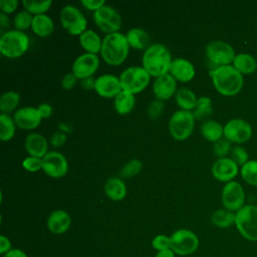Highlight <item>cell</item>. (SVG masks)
Here are the masks:
<instances>
[{
	"instance_id": "cell-1",
	"label": "cell",
	"mask_w": 257,
	"mask_h": 257,
	"mask_svg": "<svg viewBox=\"0 0 257 257\" xmlns=\"http://www.w3.org/2000/svg\"><path fill=\"white\" fill-rule=\"evenodd\" d=\"M172 61L173 59L169 48L162 43H154L144 51L142 66L151 76L157 78L169 73Z\"/></svg>"
},
{
	"instance_id": "cell-2",
	"label": "cell",
	"mask_w": 257,
	"mask_h": 257,
	"mask_svg": "<svg viewBox=\"0 0 257 257\" xmlns=\"http://www.w3.org/2000/svg\"><path fill=\"white\" fill-rule=\"evenodd\" d=\"M215 89L226 96L237 94L243 86V74L233 65H222L210 70Z\"/></svg>"
},
{
	"instance_id": "cell-3",
	"label": "cell",
	"mask_w": 257,
	"mask_h": 257,
	"mask_svg": "<svg viewBox=\"0 0 257 257\" xmlns=\"http://www.w3.org/2000/svg\"><path fill=\"white\" fill-rule=\"evenodd\" d=\"M130 45L125 34L115 32L106 34L102 38L100 55L107 64L112 66L121 64L126 59Z\"/></svg>"
},
{
	"instance_id": "cell-4",
	"label": "cell",
	"mask_w": 257,
	"mask_h": 257,
	"mask_svg": "<svg viewBox=\"0 0 257 257\" xmlns=\"http://www.w3.org/2000/svg\"><path fill=\"white\" fill-rule=\"evenodd\" d=\"M28 35L16 29L7 30L0 36V52L7 58H18L29 48Z\"/></svg>"
},
{
	"instance_id": "cell-5",
	"label": "cell",
	"mask_w": 257,
	"mask_h": 257,
	"mask_svg": "<svg viewBox=\"0 0 257 257\" xmlns=\"http://www.w3.org/2000/svg\"><path fill=\"white\" fill-rule=\"evenodd\" d=\"M151 75L143 66H130L119 75L122 90L133 94L142 92L150 83Z\"/></svg>"
},
{
	"instance_id": "cell-6",
	"label": "cell",
	"mask_w": 257,
	"mask_h": 257,
	"mask_svg": "<svg viewBox=\"0 0 257 257\" xmlns=\"http://www.w3.org/2000/svg\"><path fill=\"white\" fill-rule=\"evenodd\" d=\"M195 119L193 111L176 110L169 120V132L173 139L176 141L187 140L194 131Z\"/></svg>"
},
{
	"instance_id": "cell-7",
	"label": "cell",
	"mask_w": 257,
	"mask_h": 257,
	"mask_svg": "<svg viewBox=\"0 0 257 257\" xmlns=\"http://www.w3.org/2000/svg\"><path fill=\"white\" fill-rule=\"evenodd\" d=\"M235 225L246 240L257 241V206L244 205L237 211Z\"/></svg>"
},
{
	"instance_id": "cell-8",
	"label": "cell",
	"mask_w": 257,
	"mask_h": 257,
	"mask_svg": "<svg viewBox=\"0 0 257 257\" xmlns=\"http://www.w3.org/2000/svg\"><path fill=\"white\" fill-rule=\"evenodd\" d=\"M60 23L70 35H80L86 30L87 20L82 12L72 5H65L60 10Z\"/></svg>"
},
{
	"instance_id": "cell-9",
	"label": "cell",
	"mask_w": 257,
	"mask_h": 257,
	"mask_svg": "<svg viewBox=\"0 0 257 257\" xmlns=\"http://www.w3.org/2000/svg\"><path fill=\"white\" fill-rule=\"evenodd\" d=\"M206 56L214 68L222 65H229L233 62L236 54L233 47L222 40H213L206 45Z\"/></svg>"
},
{
	"instance_id": "cell-10",
	"label": "cell",
	"mask_w": 257,
	"mask_h": 257,
	"mask_svg": "<svg viewBox=\"0 0 257 257\" xmlns=\"http://www.w3.org/2000/svg\"><path fill=\"white\" fill-rule=\"evenodd\" d=\"M199 246L197 235L188 229H179L171 235V249L175 254L186 256L194 253Z\"/></svg>"
},
{
	"instance_id": "cell-11",
	"label": "cell",
	"mask_w": 257,
	"mask_h": 257,
	"mask_svg": "<svg viewBox=\"0 0 257 257\" xmlns=\"http://www.w3.org/2000/svg\"><path fill=\"white\" fill-rule=\"evenodd\" d=\"M93 20L96 26L106 34L118 32L121 27L119 13L109 5L104 4L101 8L93 12Z\"/></svg>"
},
{
	"instance_id": "cell-12",
	"label": "cell",
	"mask_w": 257,
	"mask_h": 257,
	"mask_svg": "<svg viewBox=\"0 0 257 257\" xmlns=\"http://www.w3.org/2000/svg\"><path fill=\"white\" fill-rule=\"evenodd\" d=\"M42 170L48 177L59 179L66 175L68 162L61 153L50 151L42 158Z\"/></svg>"
},
{
	"instance_id": "cell-13",
	"label": "cell",
	"mask_w": 257,
	"mask_h": 257,
	"mask_svg": "<svg viewBox=\"0 0 257 257\" xmlns=\"http://www.w3.org/2000/svg\"><path fill=\"white\" fill-rule=\"evenodd\" d=\"M221 199L225 209L232 212H237L244 206L245 193L242 186L238 182L231 181L224 186Z\"/></svg>"
},
{
	"instance_id": "cell-14",
	"label": "cell",
	"mask_w": 257,
	"mask_h": 257,
	"mask_svg": "<svg viewBox=\"0 0 257 257\" xmlns=\"http://www.w3.org/2000/svg\"><path fill=\"white\" fill-rule=\"evenodd\" d=\"M251 135V125L242 118H232L224 125V137L231 143H245L250 139Z\"/></svg>"
},
{
	"instance_id": "cell-15",
	"label": "cell",
	"mask_w": 257,
	"mask_h": 257,
	"mask_svg": "<svg viewBox=\"0 0 257 257\" xmlns=\"http://www.w3.org/2000/svg\"><path fill=\"white\" fill-rule=\"evenodd\" d=\"M99 66V58L96 54L84 52L77 56L72 64V73L78 79L92 76Z\"/></svg>"
},
{
	"instance_id": "cell-16",
	"label": "cell",
	"mask_w": 257,
	"mask_h": 257,
	"mask_svg": "<svg viewBox=\"0 0 257 257\" xmlns=\"http://www.w3.org/2000/svg\"><path fill=\"white\" fill-rule=\"evenodd\" d=\"M94 90L101 97L114 98L122 90L119 77L108 73L99 75L95 79Z\"/></svg>"
},
{
	"instance_id": "cell-17",
	"label": "cell",
	"mask_w": 257,
	"mask_h": 257,
	"mask_svg": "<svg viewBox=\"0 0 257 257\" xmlns=\"http://www.w3.org/2000/svg\"><path fill=\"white\" fill-rule=\"evenodd\" d=\"M13 119L19 128L31 131L40 124L42 117L38 112L37 107L24 106L14 112Z\"/></svg>"
},
{
	"instance_id": "cell-18",
	"label": "cell",
	"mask_w": 257,
	"mask_h": 257,
	"mask_svg": "<svg viewBox=\"0 0 257 257\" xmlns=\"http://www.w3.org/2000/svg\"><path fill=\"white\" fill-rule=\"evenodd\" d=\"M212 175L220 182H231L238 174V165L231 158H220L214 162Z\"/></svg>"
},
{
	"instance_id": "cell-19",
	"label": "cell",
	"mask_w": 257,
	"mask_h": 257,
	"mask_svg": "<svg viewBox=\"0 0 257 257\" xmlns=\"http://www.w3.org/2000/svg\"><path fill=\"white\" fill-rule=\"evenodd\" d=\"M177 90V80L170 73L157 77L153 83V93L157 99L162 101L171 98Z\"/></svg>"
},
{
	"instance_id": "cell-20",
	"label": "cell",
	"mask_w": 257,
	"mask_h": 257,
	"mask_svg": "<svg viewBox=\"0 0 257 257\" xmlns=\"http://www.w3.org/2000/svg\"><path fill=\"white\" fill-rule=\"evenodd\" d=\"M169 73L178 81L189 82L194 78L196 70L190 60L178 57L173 59Z\"/></svg>"
},
{
	"instance_id": "cell-21",
	"label": "cell",
	"mask_w": 257,
	"mask_h": 257,
	"mask_svg": "<svg viewBox=\"0 0 257 257\" xmlns=\"http://www.w3.org/2000/svg\"><path fill=\"white\" fill-rule=\"evenodd\" d=\"M25 150L29 156L43 158L48 153V142L38 133H31L25 139Z\"/></svg>"
},
{
	"instance_id": "cell-22",
	"label": "cell",
	"mask_w": 257,
	"mask_h": 257,
	"mask_svg": "<svg viewBox=\"0 0 257 257\" xmlns=\"http://www.w3.org/2000/svg\"><path fill=\"white\" fill-rule=\"evenodd\" d=\"M71 224L70 215L64 210L53 211L47 219V228L53 234L65 233Z\"/></svg>"
},
{
	"instance_id": "cell-23",
	"label": "cell",
	"mask_w": 257,
	"mask_h": 257,
	"mask_svg": "<svg viewBox=\"0 0 257 257\" xmlns=\"http://www.w3.org/2000/svg\"><path fill=\"white\" fill-rule=\"evenodd\" d=\"M104 193L112 201H121L126 196V186L121 178L110 177L103 186Z\"/></svg>"
},
{
	"instance_id": "cell-24",
	"label": "cell",
	"mask_w": 257,
	"mask_h": 257,
	"mask_svg": "<svg viewBox=\"0 0 257 257\" xmlns=\"http://www.w3.org/2000/svg\"><path fill=\"white\" fill-rule=\"evenodd\" d=\"M79 44L87 53L97 54L100 53L102 39L92 29H86L82 34L79 35Z\"/></svg>"
},
{
	"instance_id": "cell-25",
	"label": "cell",
	"mask_w": 257,
	"mask_h": 257,
	"mask_svg": "<svg viewBox=\"0 0 257 257\" xmlns=\"http://www.w3.org/2000/svg\"><path fill=\"white\" fill-rule=\"evenodd\" d=\"M31 29L39 37H47L54 30V22L50 16L47 14L34 15Z\"/></svg>"
},
{
	"instance_id": "cell-26",
	"label": "cell",
	"mask_w": 257,
	"mask_h": 257,
	"mask_svg": "<svg viewBox=\"0 0 257 257\" xmlns=\"http://www.w3.org/2000/svg\"><path fill=\"white\" fill-rule=\"evenodd\" d=\"M126 40L128 42L130 47L142 50V49H147L150 45V35L145 29L142 28H132L125 33Z\"/></svg>"
},
{
	"instance_id": "cell-27",
	"label": "cell",
	"mask_w": 257,
	"mask_h": 257,
	"mask_svg": "<svg viewBox=\"0 0 257 257\" xmlns=\"http://www.w3.org/2000/svg\"><path fill=\"white\" fill-rule=\"evenodd\" d=\"M136 104V97L135 94L121 90L113 99L114 109L118 114L125 115L128 114L135 107Z\"/></svg>"
},
{
	"instance_id": "cell-28",
	"label": "cell",
	"mask_w": 257,
	"mask_h": 257,
	"mask_svg": "<svg viewBox=\"0 0 257 257\" xmlns=\"http://www.w3.org/2000/svg\"><path fill=\"white\" fill-rule=\"evenodd\" d=\"M202 136L209 142L216 143L224 136V126L214 119L205 120L200 127Z\"/></svg>"
},
{
	"instance_id": "cell-29",
	"label": "cell",
	"mask_w": 257,
	"mask_h": 257,
	"mask_svg": "<svg viewBox=\"0 0 257 257\" xmlns=\"http://www.w3.org/2000/svg\"><path fill=\"white\" fill-rule=\"evenodd\" d=\"M197 99L198 98L196 94L187 87L179 88L175 94V100L178 106L183 110H194L196 107Z\"/></svg>"
},
{
	"instance_id": "cell-30",
	"label": "cell",
	"mask_w": 257,
	"mask_h": 257,
	"mask_svg": "<svg viewBox=\"0 0 257 257\" xmlns=\"http://www.w3.org/2000/svg\"><path fill=\"white\" fill-rule=\"evenodd\" d=\"M233 66L242 74H250L257 69V61L248 53H239L233 60Z\"/></svg>"
},
{
	"instance_id": "cell-31",
	"label": "cell",
	"mask_w": 257,
	"mask_h": 257,
	"mask_svg": "<svg viewBox=\"0 0 257 257\" xmlns=\"http://www.w3.org/2000/svg\"><path fill=\"white\" fill-rule=\"evenodd\" d=\"M236 213L227 209L216 210L211 216V222L218 228H228L235 224Z\"/></svg>"
},
{
	"instance_id": "cell-32",
	"label": "cell",
	"mask_w": 257,
	"mask_h": 257,
	"mask_svg": "<svg viewBox=\"0 0 257 257\" xmlns=\"http://www.w3.org/2000/svg\"><path fill=\"white\" fill-rule=\"evenodd\" d=\"M20 102V95L18 92L8 90L2 93L0 96V110L2 113L8 114L16 109Z\"/></svg>"
},
{
	"instance_id": "cell-33",
	"label": "cell",
	"mask_w": 257,
	"mask_h": 257,
	"mask_svg": "<svg viewBox=\"0 0 257 257\" xmlns=\"http://www.w3.org/2000/svg\"><path fill=\"white\" fill-rule=\"evenodd\" d=\"M16 126L13 117L6 113L0 114V139L3 142L10 141L14 137Z\"/></svg>"
},
{
	"instance_id": "cell-34",
	"label": "cell",
	"mask_w": 257,
	"mask_h": 257,
	"mask_svg": "<svg viewBox=\"0 0 257 257\" xmlns=\"http://www.w3.org/2000/svg\"><path fill=\"white\" fill-rule=\"evenodd\" d=\"M22 5L25 10L30 12L32 15L45 14L46 11L51 7L52 0L35 1V0H22Z\"/></svg>"
},
{
	"instance_id": "cell-35",
	"label": "cell",
	"mask_w": 257,
	"mask_h": 257,
	"mask_svg": "<svg viewBox=\"0 0 257 257\" xmlns=\"http://www.w3.org/2000/svg\"><path fill=\"white\" fill-rule=\"evenodd\" d=\"M213 112V107H212V99L208 96H200L197 99L196 107L193 110V114L195 118L201 119L204 118Z\"/></svg>"
},
{
	"instance_id": "cell-36",
	"label": "cell",
	"mask_w": 257,
	"mask_h": 257,
	"mask_svg": "<svg viewBox=\"0 0 257 257\" xmlns=\"http://www.w3.org/2000/svg\"><path fill=\"white\" fill-rule=\"evenodd\" d=\"M241 176L249 185L257 187V161H248L241 167Z\"/></svg>"
},
{
	"instance_id": "cell-37",
	"label": "cell",
	"mask_w": 257,
	"mask_h": 257,
	"mask_svg": "<svg viewBox=\"0 0 257 257\" xmlns=\"http://www.w3.org/2000/svg\"><path fill=\"white\" fill-rule=\"evenodd\" d=\"M33 16L30 12H28L27 10H22L20 12H18L14 19H13V25H14V28L16 30H19V31H23L28 29L29 27H31V24H32V20H33Z\"/></svg>"
},
{
	"instance_id": "cell-38",
	"label": "cell",
	"mask_w": 257,
	"mask_h": 257,
	"mask_svg": "<svg viewBox=\"0 0 257 257\" xmlns=\"http://www.w3.org/2000/svg\"><path fill=\"white\" fill-rule=\"evenodd\" d=\"M143 168V163L138 159L130 160L120 170L119 175L122 179H130L138 175Z\"/></svg>"
},
{
	"instance_id": "cell-39",
	"label": "cell",
	"mask_w": 257,
	"mask_h": 257,
	"mask_svg": "<svg viewBox=\"0 0 257 257\" xmlns=\"http://www.w3.org/2000/svg\"><path fill=\"white\" fill-rule=\"evenodd\" d=\"M231 142L227 139H221L214 143L213 145V153L215 156L220 158H226V156L231 152Z\"/></svg>"
},
{
	"instance_id": "cell-40",
	"label": "cell",
	"mask_w": 257,
	"mask_h": 257,
	"mask_svg": "<svg viewBox=\"0 0 257 257\" xmlns=\"http://www.w3.org/2000/svg\"><path fill=\"white\" fill-rule=\"evenodd\" d=\"M22 167L24 170L30 173H35L42 170V159L37 157L28 156L22 161Z\"/></svg>"
},
{
	"instance_id": "cell-41",
	"label": "cell",
	"mask_w": 257,
	"mask_h": 257,
	"mask_svg": "<svg viewBox=\"0 0 257 257\" xmlns=\"http://www.w3.org/2000/svg\"><path fill=\"white\" fill-rule=\"evenodd\" d=\"M165 108V103L162 100L154 99L150 102L148 106V115L151 119H157L160 117V115L163 113Z\"/></svg>"
},
{
	"instance_id": "cell-42",
	"label": "cell",
	"mask_w": 257,
	"mask_h": 257,
	"mask_svg": "<svg viewBox=\"0 0 257 257\" xmlns=\"http://www.w3.org/2000/svg\"><path fill=\"white\" fill-rule=\"evenodd\" d=\"M231 159L238 165V166H243L245 165L249 160V156L246 152V150L242 147H234L231 152Z\"/></svg>"
},
{
	"instance_id": "cell-43",
	"label": "cell",
	"mask_w": 257,
	"mask_h": 257,
	"mask_svg": "<svg viewBox=\"0 0 257 257\" xmlns=\"http://www.w3.org/2000/svg\"><path fill=\"white\" fill-rule=\"evenodd\" d=\"M152 246L158 252L166 250V249H170L171 248V237H168L167 235H164V234L157 235L152 241Z\"/></svg>"
},
{
	"instance_id": "cell-44",
	"label": "cell",
	"mask_w": 257,
	"mask_h": 257,
	"mask_svg": "<svg viewBox=\"0 0 257 257\" xmlns=\"http://www.w3.org/2000/svg\"><path fill=\"white\" fill-rule=\"evenodd\" d=\"M18 6L17 0H0V9L4 14L13 13Z\"/></svg>"
},
{
	"instance_id": "cell-45",
	"label": "cell",
	"mask_w": 257,
	"mask_h": 257,
	"mask_svg": "<svg viewBox=\"0 0 257 257\" xmlns=\"http://www.w3.org/2000/svg\"><path fill=\"white\" fill-rule=\"evenodd\" d=\"M77 79L78 78L72 72H68L61 79V87L65 90L71 89L76 84Z\"/></svg>"
},
{
	"instance_id": "cell-46",
	"label": "cell",
	"mask_w": 257,
	"mask_h": 257,
	"mask_svg": "<svg viewBox=\"0 0 257 257\" xmlns=\"http://www.w3.org/2000/svg\"><path fill=\"white\" fill-rule=\"evenodd\" d=\"M81 4L84 8L95 12L99 8H101L105 3L104 0H81Z\"/></svg>"
},
{
	"instance_id": "cell-47",
	"label": "cell",
	"mask_w": 257,
	"mask_h": 257,
	"mask_svg": "<svg viewBox=\"0 0 257 257\" xmlns=\"http://www.w3.org/2000/svg\"><path fill=\"white\" fill-rule=\"evenodd\" d=\"M37 109H38V112L40 113V115H41L42 118H47V117H49V116L52 114V112H53L52 106H51L49 103H46V102L40 103V104L37 106Z\"/></svg>"
},
{
	"instance_id": "cell-48",
	"label": "cell",
	"mask_w": 257,
	"mask_h": 257,
	"mask_svg": "<svg viewBox=\"0 0 257 257\" xmlns=\"http://www.w3.org/2000/svg\"><path fill=\"white\" fill-rule=\"evenodd\" d=\"M10 248H11L10 240L4 235H1L0 236V253L6 254L8 251H10Z\"/></svg>"
},
{
	"instance_id": "cell-49",
	"label": "cell",
	"mask_w": 257,
	"mask_h": 257,
	"mask_svg": "<svg viewBox=\"0 0 257 257\" xmlns=\"http://www.w3.org/2000/svg\"><path fill=\"white\" fill-rule=\"evenodd\" d=\"M95 79L93 76L90 77H86L84 79H81V85L84 89L86 90H90V89H94L95 86Z\"/></svg>"
},
{
	"instance_id": "cell-50",
	"label": "cell",
	"mask_w": 257,
	"mask_h": 257,
	"mask_svg": "<svg viewBox=\"0 0 257 257\" xmlns=\"http://www.w3.org/2000/svg\"><path fill=\"white\" fill-rule=\"evenodd\" d=\"M4 257H28L22 250L20 249H12L4 254Z\"/></svg>"
},
{
	"instance_id": "cell-51",
	"label": "cell",
	"mask_w": 257,
	"mask_h": 257,
	"mask_svg": "<svg viewBox=\"0 0 257 257\" xmlns=\"http://www.w3.org/2000/svg\"><path fill=\"white\" fill-rule=\"evenodd\" d=\"M63 142H65V136L60 133H56L52 138V143L54 146L59 147L63 144Z\"/></svg>"
},
{
	"instance_id": "cell-52",
	"label": "cell",
	"mask_w": 257,
	"mask_h": 257,
	"mask_svg": "<svg viewBox=\"0 0 257 257\" xmlns=\"http://www.w3.org/2000/svg\"><path fill=\"white\" fill-rule=\"evenodd\" d=\"M156 257H175V252L170 248L163 251H159Z\"/></svg>"
},
{
	"instance_id": "cell-53",
	"label": "cell",
	"mask_w": 257,
	"mask_h": 257,
	"mask_svg": "<svg viewBox=\"0 0 257 257\" xmlns=\"http://www.w3.org/2000/svg\"><path fill=\"white\" fill-rule=\"evenodd\" d=\"M0 25L2 28L4 27H7L9 25V18L7 16V14H4V13H0Z\"/></svg>"
}]
</instances>
